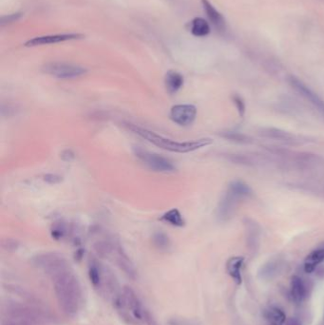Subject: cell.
Listing matches in <instances>:
<instances>
[{
    "label": "cell",
    "mask_w": 324,
    "mask_h": 325,
    "mask_svg": "<svg viewBox=\"0 0 324 325\" xmlns=\"http://www.w3.org/2000/svg\"><path fill=\"white\" fill-rule=\"evenodd\" d=\"M54 290L60 309L68 317H74L80 311L83 293L80 283L70 266L51 276Z\"/></svg>",
    "instance_id": "cell-1"
},
{
    "label": "cell",
    "mask_w": 324,
    "mask_h": 325,
    "mask_svg": "<svg viewBox=\"0 0 324 325\" xmlns=\"http://www.w3.org/2000/svg\"><path fill=\"white\" fill-rule=\"evenodd\" d=\"M116 310L129 324L134 325H157L135 292L126 286L113 299Z\"/></svg>",
    "instance_id": "cell-2"
},
{
    "label": "cell",
    "mask_w": 324,
    "mask_h": 325,
    "mask_svg": "<svg viewBox=\"0 0 324 325\" xmlns=\"http://www.w3.org/2000/svg\"><path fill=\"white\" fill-rule=\"evenodd\" d=\"M124 126L136 135L147 140L149 143L152 144L162 149L168 150L171 152L189 153V152L201 149L204 146L210 145L211 144L213 143V140L211 138H201V139H197V140H193V141L180 142V141H175L170 138L164 137L152 130L139 127L131 123H125Z\"/></svg>",
    "instance_id": "cell-3"
},
{
    "label": "cell",
    "mask_w": 324,
    "mask_h": 325,
    "mask_svg": "<svg viewBox=\"0 0 324 325\" xmlns=\"http://www.w3.org/2000/svg\"><path fill=\"white\" fill-rule=\"evenodd\" d=\"M42 321L43 317L39 310L24 304L14 303L5 309L2 325H39Z\"/></svg>",
    "instance_id": "cell-4"
},
{
    "label": "cell",
    "mask_w": 324,
    "mask_h": 325,
    "mask_svg": "<svg viewBox=\"0 0 324 325\" xmlns=\"http://www.w3.org/2000/svg\"><path fill=\"white\" fill-rule=\"evenodd\" d=\"M136 158L141 161L147 168L156 172H173L175 171L174 164L167 158L157 153L151 152L139 146L133 148Z\"/></svg>",
    "instance_id": "cell-5"
},
{
    "label": "cell",
    "mask_w": 324,
    "mask_h": 325,
    "mask_svg": "<svg viewBox=\"0 0 324 325\" xmlns=\"http://www.w3.org/2000/svg\"><path fill=\"white\" fill-rule=\"evenodd\" d=\"M45 73L58 79L78 78L86 74L87 69L82 66L68 62H49L43 67Z\"/></svg>",
    "instance_id": "cell-6"
},
{
    "label": "cell",
    "mask_w": 324,
    "mask_h": 325,
    "mask_svg": "<svg viewBox=\"0 0 324 325\" xmlns=\"http://www.w3.org/2000/svg\"><path fill=\"white\" fill-rule=\"evenodd\" d=\"M32 263L35 267L48 274L50 277L57 271L61 270L62 268H65L69 265L68 260H66L64 256L54 252L43 253L35 256L32 259Z\"/></svg>",
    "instance_id": "cell-7"
},
{
    "label": "cell",
    "mask_w": 324,
    "mask_h": 325,
    "mask_svg": "<svg viewBox=\"0 0 324 325\" xmlns=\"http://www.w3.org/2000/svg\"><path fill=\"white\" fill-rule=\"evenodd\" d=\"M243 200L244 199L242 196L228 187L217 207V219L220 221L230 220L231 217H233L239 203Z\"/></svg>",
    "instance_id": "cell-8"
},
{
    "label": "cell",
    "mask_w": 324,
    "mask_h": 325,
    "mask_svg": "<svg viewBox=\"0 0 324 325\" xmlns=\"http://www.w3.org/2000/svg\"><path fill=\"white\" fill-rule=\"evenodd\" d=\"M288 83L290 86L299 93L306 101H308L319 112H321L324 116V100L313 90L304 84L301 80L295 77V76H289Z\"/></svg>",
    "instance_id": "cell-9"
},
{
    "label": "cell",
    "mask_w": 324,
    "mask_h": 325,
    "mask_svg": "<svg viewBox=\"0 0 324 325\" xmlns=\"http://www.w3.org/2000/svg\"><path fill=\"white\" fill-rule=\"evenodd\" d=\"M197 117V108L194 105H175L171 108L169 118L181 127H188L194 123Z\"/></svg>",
    "instance_id": "cell-10"
},
{
    "label": "cell",
    "mask_w": 324,
    "mask_h": 325,
    "mask_svg": "<svg viewBox=\"0 0 324 325\" xmlns=\"http://www.w3.org/2000/svg\"><path fill=\"white\" fill-rule=\"evenodd\" d=\"M84 37H85V36L81 34H58V35L43 36H36L32 39L29 40L25 43V46L26 47H37V46L51 45V44H56V43L70 41V40L82 39Z\"/></svg>",
    "instance_id": "cell-11"
},
{
    "label": "cell",
    "mask_w": 324,
    "mask_h": 325,
    "mask_svg": "<svg viewBox=\"0 0 324 325\" xmlns=\"http://www.w3.org/2000/svg\"><path fill=\"white\" fill-rule=\"evenodd\" d=\"M111 256L114 257V260L116 261L117 265L124 271V273L132 280L135 279L137 275L135 267L132 261L129 258V256L126 254V252L118 243L114 242V247L111 252Z\"/></svg>",
    "instance_id": "cell-12"
},
{
    "label": "cell",
    "mask_w": 324,
    "mask_h": 325,
    "mask_svg": "<svg viewBox=\"0 0 324 325\" xmlns=\"http://www.w3.org/2000/svg\"><path fill=\"white\" fill-rule=\"evenodd\" d=\"M201 2L203 5V11L210 23L215 27V29L218 31H224L226 28V19L223 14L216 10V8L208 0H201Z\"/></svg>",
    "instance_id": "cell-13"
},
{
    "label": "cell",
    "mask_w": 324,
    "mask_h": 325,
    "mask_svg": "<svg viewBox=\"0 0 324 325\" xmlns=\"http://www.w3.org/2000/svg\"><path fill=\"white\" fill-rule=\"evenodd\" d=\"M244 263V258L236 256L231 257L227 262V271L230 277L234 280L235 284L241 286L243 284V276H242V268Z\"/></svg>",
    "instance_id": "cell-14"
},
{
    "label": "cell",
    "mask_w": 324,
    "mask_h": 325,
    "mask_svg": "<svg viewBox=\"0 0 324 325\" xmlns=\"http://www.w3.org/2000/svg\"><path fill=\"white\" fill-rule=\"evenodd\" d=\"M324 261V246L318 247L309 253L303 262V269L305 273H313L316 268Z\"/></svg>",
    "instance_id": "cell-15"
},
{
    "label": "cell",
    "mask_w": 324,
    "mask_h": 325,
    "mask_svg": "<svg viewBox=\"0 0 324 325\" xmlns=\"http://www.w3.org/2000/svg\"><path fill=\"white\" fill-rule=\"evenodd\" d=\"M290 296L296 303H301L306 297V288L302 279L293 276L290 281Z\"/></svg>",
    "instance_id": "cell-16"
},
{
    "label": "cell",
    "mask_w": 324,
    "mask_h": 325,
    "mask_svg": "<svg viewBox=\"0 0 324 325\" xmlns=\"http://www.w3.org/2000/svg\"><path fill=\"white\" fill-rule=\"evenodd\" d=\"M164 86L168 93L174 94L184 86V76L176 71H169L164 76Z\"/></svg>",
    "instance_id": "cell-17"
},
{
    "label": "cell",
    "mask_w": 324,
    "mask_h": 325,
    "mask_svg": "<svg viewBox=\"0 0 324 325\" xmlns=\"http://www.w3.org/2000/svg\"><path fill=\"white\" fill-rule=\"evenodd\" d=\"M189 31L196 37H204L210 34V25L202 17H195L189 23Z\"/></svg>",
    "instance_id": "cell-18"
},
{
    "label": "cell",
    "mask_w": 324,
    "mask_h": 325,
    "mask_svg": "<svg viewBox=\"0 0 324 325\" xmlns=\"http://www.w3.org/2000/svg\"><path fill=\"white\" fill-rule=\"evenodd\" d=\"M103 274H104V267L97 260H91L89 265V276L91 283L96 289L101 288L103 282Z\"/></svg>",
    "instance_id": "cell-19"
},
{
    "label": "cell",
    "mask_w": 324,
    "mask_h": 325,
    "mask_svg": "<svg viewBox=\"0 0 324 325\" xmlns=\"http://www.w3.org/2000/svg\"><path fill=\"white\" fill-rule=\"evenodd\" d=\"M160 220L172 225V226H176V227H183L186 224V221H185L183 215L176 208L170 209L169 211L165 212L163 215H162Z\"/></svg>",
    "instance_id": "cell-20"
},
{
    "label": "cell",
    "mask_w": 324,
    "mask_h": 325,
    "mask_svg": "<svg viewBox=\"0 0 324 325\" xmlns=\"http://www.w3.org/2000/svg\"><path fill=\"white\" fill-rule=\"evenodd\" d=\"M265 319L270 322L273 325H283L286 323V315L284 311L277 307V306H270L264 311Z\"/></svg>",
    "instance_id": "cell-21"
},
{
    "label": "cell",
    "mask_w": 324,
    "mask_h": 325,
    "mask_svg": "<svg viewBox=\"0 0 324 325\" xmlns=\"http://www.w3.org/2000/svg\"><path fill=\"white\" fill-rule=\"evenodd\" d=\"M263 136L266 137H271L274 139H279V140H284L285 142H292L295 141L294 136L286 131H282V130H277V129H267L263 130L261 133Z\"/></svg>",
    "instance_id": "cell-22"
},
{
    "label": "cell",
    "mask_w": 324,
    "mask_h": 325,
    "mask_svg": "<svg viewBox=\"0 0 324 325\" xmlns=\"http://www.w3.org/2000/svg\"><path fill=\"white\" fill-rule=\"evenodd\" d=\"M68 234V224L63 221L54 222L51 228V235L54 240H61Z\"/></svg>",
    "instance_id": "cell-23"
},
{
    "label": "cell",
    "mask_w": 324,
    "mask_h": 325,
    "mask_svg": "<svg viewBox=\"0 0 324 325\" xmlns=\"http://www.w3.org/2000/svg\"><path fill=\"white\" fill-rule=\"evenodd\" d=\"M152 242L153 245L160 250H166L170 247L169 238L162 232H157L153 235Z\"/></svg>",
    "instance_id": "cell-24"
},
{
    "label": "cell",
    "mask_w": 324,
    "mask_h": 325,
    "mask_svg": "<svg viewBox=\"0 0 324 325\" xmlns=\"http://www.w3.org/2000/svg\"><path fill=\"white\" fill-rule=\"evenodd\" d=\"M223 137L228 139V140H233V141H238V142H247V137L243 135L242 133L235 132V131H226L221 134Z\"/></svg>",
    "instance_id": "cell-25"
},
{
    "label": "cell",
    "mask_w": 324,
    "mask_h": 325,
    "mask_svg": "<svg viewBox=\"0 0 324 325\" xmlns=\"http://www.w3.org/2000/svg\"><path fill=\"white\" fill-rule=\"evenodd\" d=\"M232 101L235 105L240 116L243 117V115L245 114V103H244L243 98L238 94H234L232 96Z\"/></svg>",
    "instance_id": "cell-26"
},
{
    "label": "cell",
    "mask_w": 324,
    "mask_h": 325,
    "mask_svg": "<svg viewBox=\"0 0 324 325\" xmlns=\"http://www.w3.org/2000/svg\"><path fill=\"white\" fill-rule=\"evenodd\" d=\"M21 16H22V13H12V14L2 16L0 19V24H1V26L12 24L14 22H16L17 20H19L21 18Z\"/></svg>",
    "instance_id": "cell-27"
},
{
    "label": "cell",
    "mask_w": 324,
    "mask_h": 325,
    "mask_svg": "<svg viewBox=\"0 0 324 325\" xmlns=\"http://www.w3.org/2000/svg\"><path fill=\"white\" fill-rule=\"evenodd\" d=\"M44 181L50 184H57V183L62 182V177L57 174L50 173V174H46L44 176Z\"/></svg>",
    "instance_id": "cell-28"
},
{
    "label": "cell",
    "mask_w": 324,
    "mask_h": 325,
    "mask_svg": "<svg viewBox=\"0 0 324 325\" xmlns=\"http://www.w3.org/2000/svg\"><path fill=\"white\" fill-rule=\"evenodd\" d=\"M74 157H75V154L70 149H66V150H64L61 153V158L65 162H70V161H72L74 159Z\"/></svg>",
    "instance_id": "cell-29"
},
{
    "label": "cell",
    "mask_w": 324,
    "mask_h": 325,
    "mask_svg": "<svg viewBox=\"0 0 324 325\" xmlns=\"http://www.w3.org/2000/svg\"><path fill=\"white\" fill-rule=\"evenodd\" d=\"M6 242H7V244H6V245L3 244V247L6 248V249H8V250L14 249V248H16V247H17V243H16L15 241H13V240H7Z\"/></svg>",
    "instance_id": "cell-30"
},
{
    "label": "cell",
    "mask_w": 324,
    "mask_h": 325,
    "mask_svg": "<svg viewBox=\"0 0 324 325\" xmlns=\"http://www.w3.org/2000/svg\"><path fill=\"white\" fill-rule=\"evenodd\" d=\"M286 325H301L299 321L295 318H290L286 321Z\"/></svg>",
    "instance_id": "cell-31"
},
{
    "label": "cell",
    "mask_w": 324,
    "mask_h": 325,
    "mask_svg": "<svg viewBox=\"0 0 324 325\" xmlns=\"http://www.w3.org/2000/svg\"><path fill=\"white\" fill-rule=\"evenodd\" d=\"M269 325H273V324H270Z\"/></svg>",
    "instance_id": "cell-32"
}]
</instances>
